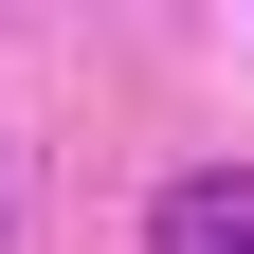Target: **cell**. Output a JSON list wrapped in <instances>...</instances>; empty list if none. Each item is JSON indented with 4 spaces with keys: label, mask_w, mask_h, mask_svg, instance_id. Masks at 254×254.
<instances>
[{
    "label": "cell",
    "mask_w": 254,
    "mask_h": 254,
    "mask_svg": "<svg viewBox=\"0 0 254 254\" xmlns=\"http://www.w3.org/2000/svg\"><path fill=\"white\" fill-rule=\"evenodd\" d=\"M145 254H254V164H200V182H164Z\"/></svg>",
    "instance_id": "obj_1"
}]
</instances>
